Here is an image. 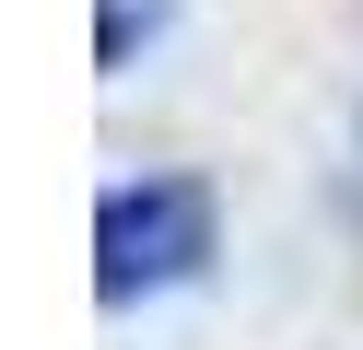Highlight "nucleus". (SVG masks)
Instances as JSON below:
<instances>
[{"mask_svg": "<svg viewBox=\"0 0 363 350\" xmlns=\"http://www.w3.org/2000/svg\"><path fill=\"white\" fill-rule=\"evenodd\" d=\"M164 12H176V0H106V23H94V59H106V70H129V47H141Z\"/></svg>", "mask_w": 363, "mask_h": 350, "instance_id": "obj_2", "label": "nucleus"}, {"mask_svg": "<svg viewBox=\"0 0 363 350\" xmlns=\"http://www.w3.org/2000/svg\"><path fill=\"white\" fill-rule=\"evenodd\" d=\"M211 245H223V199L199 175H129L94 210V292L106 303H152V292L211 269Z\"/></svg>", "mask_w": 363, "mask_h": 350, "instance_id": "obj_1", "label": "nucleus"}]
</instances>
